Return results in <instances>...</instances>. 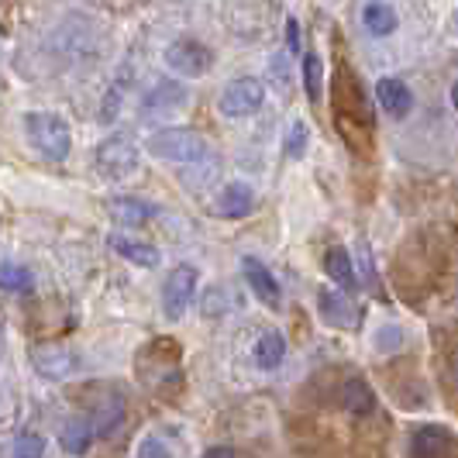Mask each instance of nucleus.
I'll list each match as a JSON object with an SVG mask.
<instances>
[{"mask_svg": "<svg viewBox=\"0 0 458 458\" xmlns=\"http://www.w3.org/2000/svg\"><path fill=\"white\" fill-rule=\"evenodd\" d=\"M111 242V249H114L124 262H131L138 269H156L162 262V255L156 245H148V242H135V238H124V234H111L107 238Z\"/></svg>", "mask_w": 458, "mask_h": 458, "instance_id": "nucleus-17", "label": "nucleus"}, {"mask_svg": "<svg viewBox=\"0 0 458 458\" xmlns=\"http://www.w3.org/2000/svg\"><path fill=\"white\" fill-rule=\"evenodd\" d=\"M148 152L162 162H176V165H193V162H204L210 145L200 131L193 128H159L148 138Z\"/></svg>", "mask_w": 458, "mask_h": 458, "instance_id": "nucleus-4", "label": "nucleus"}, {"mask_svg": "<svg viewBox=\"0 0 458 458\" xmlns=\"http://www.w3.org/2000/svg\"><path fill=\"white\" fill-rule=\"evenodd\" d=\"M331 104H335V121L344 135H352V131L372 135L376 114H372V104L359 83V72H352L348 63H342L331 76Z\"/></svg>", "mask_w": 458, "mask_h": 458, "instance_id": "nucleus-1", "label": "nucleus"}, {"mask_svg": "<svg viewBox=\"0 0 458 458\" xmlns=\"http://www.w3.org/2000/svg\"><path fill=\"white\" fill-rule=\"evenodd\" d=\"M324 269H327V276L342 286L344 293L359 286V276H355V266H352V255L344 252V249H327V255H324Z\"/></svg>", "mask_w": 458, "mask_h": 458, "instance_id": "nucleus-23", "label": "nucleus"}, {"mask_svg": "<svg viewBox=\"0 0 458 458\" xmlns=\"http://www.w3.org/2000/svg\"><path fill=\"white\" fill-rule=\"evenodd\" d=\"M376 100H379L383 114H390V117H407L413 107V93L400 76H383V80L376 83Z\"/></svg>", "mask_w": 458, "mask_h": 458, "instance_id": "nucleus-14", "label": "nucleus"}, {"mask_svg": "<svg viewBox=\"0 0 458 458\" xmlns=\"http://www.w3.org/2000/svg\"><path fill=\"white\" fill-rule=\"evenodd\" d=\"M31 366L46 379H66L80 366V355L69 352L66 344H35L31 348Z\"/></svg>", "mask_w": 458, "mask_h": 458, "instance_id": "nucleus-10", "label": "nucleus"}, {"mask_svg": "<svg viewBox=\"0 0 458 458\" xmlns=\"http://www.w3.org/2000/svg\"><path fill=\"white\" fill-rule=\"evenodd\" d=\"M242 269H245V279H249V286H252V293L266 307H279V297H283V290H279V283H276L273 269H266L255 255H245L242 259Z\"/></svg>", "mask_w": 458, "mask_h": 458, "instance_id": "nucleus-16", "label": "nucleus"}, {"mask_svg": "<svg viewBox=\"0 0 458 458\" xmlns=\"http://www.w3.org/2000/svg\"><path fill=\"white\" fill-rule=\"evenodd\" d=\"M197 266H190V262H180L173 273L165 276V286H162V314L169 318V321H180L186 314V307H190V300L197 293Z\"/></svg>", "mask_w": 458, "mask_h": 458, "instance_id": "nucleus-7", "label": "nucleus"}, {"mask_svg": "<svg viewBox=\"0 0 458 458\" xmlns=\"http://www.w3.org/2000/svg\"><path fill=\"white\" fill-rule=\"evenodd\" d=\"M124 396L114 390V386H104L100 390V396L93 400L90 407V428H93V437H111L124 424Z\"/></svg>", "mask_w": 458, "mask_h": 458, "instance_id": "nucleus-9", "label": "nucleus"}, {"mask_svg": "<svg viewBox=\"0 0 458 458\" xmlns=\"http://www.w3.org/2000/svg\"><path fill=\"white\" fill-rule=\"evenodd\" d=\"M262 104H266V87H262V80H255V76H238V80H231L225 93H221V114L225 117H252L262 111Z\"/></svg>", "mask_w": 458, "mask_h": 458, "instance_id": "nucleus-6", "label": "nucleus"}, {"mask_svg": "<svg viewBox=\"0 0 458 458\" xmlns=\"http://www.w3.org/2000/svg\"><path fill=\"white\" fill-rule=\"evenodd\" d=\"M186 104V87L180 80H159L152 90L141 97V111L148 117L169 114V111H180Z\"/></svg>", "mask_w": 458, "mask_h": 458, "instance_id": "nucleus-13", "label": "nucleus"}, {"mask_svg": "<svg viewBox=\"0 0 458 458\" xmlns=\"http://www.w3.org/2000/svg\"><path fill=\"white\" fill-rule=\"evenodd\" d=\"M307 141H310V128H307L303 121H293L290 131H286V141H283L286 159H300V156L307 152Z\"/></svg>", "mask_w": 458, "mask_h": 458, "instance_id": "nucleus-26", "label": "nucleus"}, {"mask_svg": "<svg viewBox=\"0 0 458 458\" xmlns=\"http://www.w3.org/2000/svg\"><path fill=\"white\" fill-rule=\"evenodd\" d=\"M252 207H255V193L249 183H228L217 193V210H221V217L238 221V217L252 214Z\"/></svg>", "mask_w": 458, "mask_h": 458, "instance_id": "nucleus-19", "label": "nucleus"}, {"mask_svg": "<svg viewBox=\"0 0 458 458\" xmlns=\"http://www.w3.org/2000/svg\"><path fill=\"white\" fill-rule=\"evenodd\" d=\"M138 458H173V455H169V448L162 445L159 437H145L138 445Z\"/></svg>", "mask_w": 458, "mask_h": 458, "instance_id": "nucleus-28", "label": "nucleus"}, {"mask_svg": "<svg viewBox=\"0 0 458 458\" xmlns=\"http://www.w3.org/2000/svg\"><path fill=\"white\" fill-rule=\"evenodd\" d=\"M452 448H455V435L437 424H424L411 435V458H448Z\"/></svg>", "mask_w": 458, "mask_h": 458, "instance_id": "nucleus-11", "label": "nucleus"}, {"mask_svg": "<svg viewBox=\"0 0 458 458\" xmlns=\"http://www.w3.org/2000/svg\"><path fill=\"white\" fill-rule=\"evenodd\" d=\"M342 407L352 413V417H369V413L376 411V393H372V386H369L362 376H352V379H344Z\"/></svg>", "mask_w": 458, "mask_h": 458, "instance_id": "nucleus-20", "label": "nucleus"}, {"mask_svg": "<svg viewBox=\"0 0 458 458\" xmlns=\"http://www.w3.org/2000/svg\"><path fill=\"white\" fill-rule=\"evenodd\" d=\"M138 379L159 396H169L165 386H173V393L183 390V362H180V344L173 338H156L148 342L135 359Z\"/></svg>", "mask_w": 458, "mask_h": 458, "instance_id": "nucleus-2", "label": "nucleus"}, {"mask_svg": "<svg viewBox=\"0 0 458 458\" xmlns=\"http://www.w3.org/2000/svg\"><path fill=\"white\" fill-rule=\"evenodd\" d=\"M14 458H46V437L35 431H24L14 441Z\"/></svg>", "mask_w": 458, "mask_h": 458, "instance_id": "nucleus-27", "label": "nucleus"}, {"mask_svg": "<svg viewBox=\"0 0 458 458\" xmlns=\"http://www.w3.org/2000/svg\"><path fill=\"white\" fill-rule=\"evenodd\" d=\"M318 314L324 318V324L342 327V331L355 327V321H359L355 303L344 297L342 290H327V286H321V290H318Z\"/></svg>", "mask_w": 458, "mask_h": 458, "instance_id": "nucleus-12", "label": "nucleus"}, {"mask_svg": "<svg viewBox=\"0 0 458 458\" xmlns=\"http://www.w3.org/2000/svg\"><path fill=\"white\" fill-rule=\"evenodd\" d=\"M93 165H97V173H100L104 180H114V183L131 180V176L138 173V165H141V148H138L135 138L111 135L97 145Z\"/></svg>", "mask_w": 458, "mask_h": 458, "instance_id": "nucleus-5", "label": "nucleus"}, {"mask_svg": "<svg viewBox=\"0 0 458 458\" xmlns=\"http://www.w3.org/2000/svg\"><path fill=\"white\" fill-rule=\"evenodd\" d=\"M200 458H238V452H234V448H228V445H217V448H207Z\"/></svg>", "mask_w": 458, "mask_h": 458, "instance_id": "nucleus-31", "label": "nucleus"}, {"mask_svg": "<svg viewBox=\"0 0 458 458\" xmlns=\"http://www.w3.org/2000/svg\"><path fill=\"white\" fill-rule=\"evenodd\" d=\"M31 269L21 266V262H0V290H7V293H24V290H31Z\"/></svg>", "mask_w": 458, "mask_h": 458, "instance_id": "nucleus-25", "label": "nucleus"}, {"mask_svg": "<svg viewBox=\"0 0 458 458\" xmlns=\"http://www.w3.org/2000/svg\"><path fill=\"white\" fill-rule=\"evenodd\" d=\"M286 48L297 55L300 52V21L297 18H286Z\"/></svg>", "mask_w": 458, "mask_h": 458, "instance_id": "nucleus-29", "label": "nucleus"}, {"mask_svg": "<svg viewBox=\"0 0 458 458\" xmlns=\"http://www.w3.org/2000/svg\"><path fill=\"white\" fill-rule=\"evenodd\" d=\"M107 210H111V217H114L117 225H124V228H141V225L159 217V207L141 200V197H114V200H107Z\"/></svg>", "mask_w": 458, "mask_h": 458, "instance_id": "nucleus-15", "label": "nucleus"}, {"mask_svg": "<svg viewBox=\"0 0 458 458\" xmlns=\"http://www.w3.org/2000/svg\"><path fill=\"white\" fill-rule=\"evenodd\" d=\"M362 24H366L369 35L386 38V35H393V31H396L400 18H396L393 4H386V0H369L366 7H362Z\"/></svg>", "mask_w": 458, "mask_h": 458, "instance_id": "nucleus-21", "label": "nucleus"}, {"mask_svg": "<svg viewBox=\"0 0 458 458\" xmlns=\"http://www.w3.org/2000/svg\"><path fill=\"white\" fill-rule=\"evenodd\" d=\"M376 344H379L383 352H393V348L400 344V327H386V331H383V335L376 338Z\"/></svg>", "mask_w": 458, "mask_h": 458, "instance_id": "nucleus-30", "label": "nucleus"}, {"mask_svg": "<svg viewBox=\"0 0 458 458\" xmlns=\"http://www.w3.org/2000/svg\"><path fill=\"white\" fill-rule=\"evenodd\" d=\"M24 135L31 141V148L48 162H66L69 148H72V135L69 124L59 114L48 111H31L24 114Z\"/></svg>", "mask_w": 458, "mask_h": 458, "instance_id": "nucleus-3", "label": "nucleus"}, {"mask_svg": "<svg viewBox=\"0 0 458 458\" xmlns=\"http://www.w3.org/2000/svg\"><path fill=\"white\" fill-rule=\"evenodd\" d=\"M165 66L173 69V72H180V76L197 80V76H207V72H210L214 52H210L204 42H197V38H176L173 46L165 48Z\"/></svg>", "mask_w": 458, "mask_h": 458, "instance_id": "nucleus-8", "label": "nucleus"}, {"mask_svg": "<svg viewBox=\"0 0 458 458\" xmlns=\"http://www.w3.org/2000/svg\"><path fill=\"white\" fill-rule=\"evenodd\" d=\"M252 359L262 372H273V369L283 366V359H286V338H283V331H276V327L262 331L252 348Z\"/></svg>", "mask_w": 458, "mask_h": 458, "instance_id": "nucleus-18", "label": "nucleus"}, {"mask_svg": "<svg viewBox=\"0 0 458 458\" xmlns=\"http://www.w3.org/2000/svg\"><path fill=\"white\" fill-rule=\"evenodd\" d=\"M303 90H307V100H310V104H318L324 97V63L314 52L303 55Z\"/></svg>", "mask_w": 458, "mask_h": 458, "instance_id": "nucleus-24", "label": "nucleus"}, {"mask_svg": "<svg viewBox=\"0 0 458 458\" xmlns=\"http://www.w3.org/2000/svg\"><path fill=\"white\" fill-rule=\"evenodd\" d=\"M59 445H63V452L66 455H87L93 445V428L87 417H72L66 428H63V435H59Z\"/></svg>", "mask_w": 458, "mask_h": 458, "instance_id": "nucleus-22", "label": "nucleus"}]
</instances>
